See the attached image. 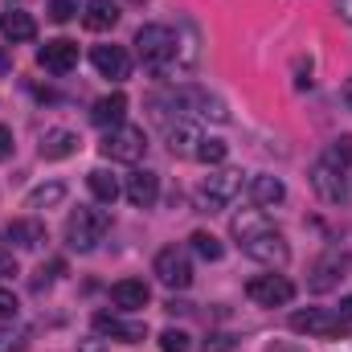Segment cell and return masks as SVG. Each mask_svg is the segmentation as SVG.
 <instances>
[{"instance_id":"31","label":"cell","mask_w":352,"mask_h":352,"mask_svg":"<svg viewBox=\"0 0 352 352\" xmlns=\"http://www.w3.org/2000/svg\"><path fill=\"white\" fill-rule=\"evenodd\" d=\"M50 16H54L58 25L74 21V16H78V0H50Z\"/></svg>"},{"instance_id":"21","label":"cell","mask_w":352,"mask_h":352,"mask_svg":"<svg viewBox=\"0 0 352 352\" xmlns=\"http://www.w3.org/2000/svg\"><path fill=\"white\" fill-rule=\"evenodd\" d=\"M74 152H78V135H74V131L54 127V131L41 135V160H66V156H74Z\"/></svg>"},{"instance_id":"3","label":"cell","mask_w":352,"mask_h":352,"mask_svg":"<svg viewBox=\"0 0 352 352\" xmlns=\"http://www.w3.org/2000/svg\"><path fill=\"white\" fill-rule=\"evenodd\" d=\"M135 54H140V62L144 66H152V70H173L176 66V37L168 25H144L140 33H135Z\"/></svg>"},{"instance_id":"23","label":"cell","mask_w":352,"mask_h":352,"mask_svg":"<svg viewBox=\"0 0 352 352\" xmlns=\"http://www.w3.org/2000/svg\"><path fill=\"white\" fill-rule=\"evenodd\" d=\"M180 33L184 37H176V66H197V58H201V33H197V25L188 21V16H180Z\"/></svg>"},{"instance_id":"22","label":"cell","mask_w":352,"mask_h":352,"mask_svg":"<svg viewBox=\"0 0 352 352\" xmlns=\"http://www.w3.org/2000/svg\"><path fill=\"white\" fill-rule=\"evenodd\" d=\"M82 8H87L82 25H87L90 33H107V29L119 25V4H111V0H87Z\"/></svg>"},{"instance_id":"27","label":"cell","mask_w":352,"mask_h":352,"mask_svg":"<svg viewBox=\"0 0 352 352\" xmlns=\"http://www.w3.org/2000/svg\"><path fill=\"white\" fill-rule=\"evenodd\" d=\"M188 242H192V254H197V258H205V263H221V254H226V246H221L213 234H205V230H197Z\"/></svg>"},{"instance_id":"37","label":"cell","mask_w":352,"mask_h":352,"mask_svg":"<svg viewBox=\"0 0 352 352\" xmlns=\"http://www.w3.org/2000/svg\"><path fill=\"white\" fill-rule=\"evenodd\" d=\"M336 12H340V21L352 25V0H336Z\"/></svg>"},{"instance_id":"9","label":"cell","mask_w":352,"mask_h":352,"mask_svg":"<svg viewBox=\"0 0 352 352\" xmlns=\"http://www.w3.org/2000/svg\"><path fill=\"white\" fill-rule=\"evenodd\" d=\"M156 278L164 283V287H173V291H184L188 283H192V258H188V250H180V246H164L160 254H156Z\"/></svg>"},{"instance_id":"13","label":"cell","mask_w":352,"mask_h":352,"mask_svg":"<svg viewBox=\"0 0 352 352\" xmlns=\"http://www.w3.org/2000/svg\"><path fill=\"white\" fill-rule=\"evenodd\" d=\"M37 66H41V70H50V74H70V70L78 66V45H74V41H66V37L45 41V45L37 50Z\"/></svg>"},{"instance_id":"8","label":"cell","mask_w":352,"mask_h":352,"mask_svg":"<svg viewBox=\"0 0 352 352\" xmlns=\"http://www.w3.org/2000/svg\"><path fill=\"white\" fill-rule=\"evenodd\" d=\"M246 295L258 303V307H283V303H291L295 299V283L287 278V274H254L250 283H246Z\"/></svg>"},{"instance_id":"33","label":"cell","mask_w":352,"mask_h":352,"mask_svg":"<svg viewBox=\"0 0 352 352\" xmlns=\"http://www.w3.org/2000/svg\"><path fill=\"white\" fill-rule=\"evenodd\" d=\"M62 270H66V263H50V266H41V270H37V278H33V291L50 287V283H54V278H58Z\"/></svg>"},{"instance_id":"26","label":"cell","mask_w":352,"mask_h":352,"mask_svg":"<svg viewBox=\"0 0 352 352\" xmlns=\"http://www.w3.org/2000/svg\"><path fill=\"white\" fill-rule=\"evenodd\" d=\"M90 192H94V201H102V205H115V197L123 192V184L115 180V173H107V168H94V173L87 176Z\"/></svg>"},{"instance_id":"16","label":"cell","mask_w":352,"mask_h":352,"mask_svg":"<svg viewBox=\"0 0 352 352\" xmlns=\"http://www.w3.org/2000/svg\"><path fill=\"white\" fill-rule=\"evenodd\" d=\"M123 192H127V201H131L135 209H152L156 197H160V176L152 173V168H135V173L127 176Z\"/></svg>"},{"instance_id":"4","label":"cell","mask_w":352,"mask_h":352,"mask_svg":"<svg viewBox=\"0 0 352 352\" xmlns=\"http://www.w3.org/2000/svg\"><path fill=\"white\" fill-rule=\"evenodd\" d=\"M98 152H102L107 160H115V164H140L144 152H148V135H144V127L119 123V127H111V131L102 135Z\"/></svg>"},{"instance_id":"24","label":"cell","mask_w":352,"mask_h":352,"mask_svg":"<svg viewBox=\"0 0 352 352\" xmlns=\"http://www.w3.org/2000/svg\"><path fill=\"white\" fill-rule=\"evenodd\" d=\"M340 270H344V254H328L324 263H316L311 278H307V287H311V291H332V287L344 278Z\"/></svg>"},{"instance_id":"1","label":"cell","mask_w":352,"mask_h":352,"mask_svg":"<svg viewBox=\"0 0 352 352\" xmlns=\"http://www.w3.org/2000/svg\"><path fill=\"white\" fill-rule=\"evenodd\" d=\"M230 234H234V242H238V250H242L246 258L270 266V270L287 266V258H291L287 238H283V234L266 221L263 209H242V213L230 221Z\"/></svg>"},{"instance_id":"32","label":"cell","mask_w":352,"mask_h":352,"mask_svg":"<svg viewBox=\"0 0 352 352\" xmlns=\"http://www.w3.org/2000/svg\"><path fill=\"white\" fill-rule=\"evenodd\" d=\"M0 352H25V332L21 328H0Z\"/></svg>"},{"instance_id":"17","label":"cell","mask_w":352,"mask_h":352,"mask_svg":"<svg viewBox=\"0 0 352 352\" xmlns=\"http://www.w3.org/2000/svg\"><path fill=\"white\" fill-rule=\"evenodd\" d=\"M148 299H152V287L144 278H119L111 287V303L119 311H140V307H148Z\"/></svg>"},{"instance_id":"29","label":"cell","mask_w":352,"mask_h":352,"mask_svg":"<svg viewBox=\"0 0 352 352\" xmlns=\"http://www.w3.org/2000/svg\"><path fill=\"white\" fill-rule=\"evenodd\" d=\"M226 156H230L226 140H209V135H205V140H201V148H197V160H201V164H221Z\"/></svg>"},{"instance_id":"25","label":"cell","mask_w":352,"mask_h":352,"mask_svg":"<svg viewBox=\"0 0 352 352\" xmlns=\"http://www.w3.org/2000/svg\"><path fill=\"white\" fill-rule=\"evenodd\" d=\"M66 201V184L62 180H50V184H37L29 197H25V209H54Z\"/></svg>"},{"instance_id":"2","label":"cell","mask_w":352,"mask_h":352,"mask_svg":"<svg viewBox=\"0 0 352 352\" xmlns=\"http://www.w3.org/2000/svg\"><path fill=\"white\" fill-rule=\"evenodd\" d=\"M111 230V213L107 209H90V205H78L70 217H66V246L78 250V254H90Z\"/></svg>"},{"instance_id":"5","label":"cell","mask_w":352,"mask_h":352,"mask_svg":"<svg viewBox=\"0 0 352 352\" xmlns=\"http://www.w3.org/2000/svg\"><path fill=\"white\" fill-rule=\"evenodd\" d=\"M242 192V173H234V168H221V173H209L201 184H197V209L201 213H217V209H226L234 197Z\"/></svg>"},{"instance_id":"10","label":"cell","mask_w":352,"mask_h":352,"mask_svg":"<svg viewBox=\"0 0 352 352\" xmlns=\"http://www.w3.org/2000/svg\"><path fill=\"white\" fill-rule=\"evenodd\" d=\"M94 332H98V336H111V340H119V344H144V340H148L144 320H123V316H111V311H98V316H94Z\"/></svg>"},{"instance_id":"15","label":"cell","mask_w":352,"mask_h":352,"mask_svg":"<svg viewBox=\"0 0 352 352\" xmlns=\"http://www.w3.org/2000/svg\"><path fill=\"white\" fill-rule=\"evenodd\" d=\"M0 238L8 242V250H12V246H16V250H37V246L45 242V226H41L37 217H16V221L4 226Z\"/></svg>"},{"instance_id":"34","label":"cell","mask_w":352,"mask_h":352,"mask_svg":"<svg viewBox=\"0 0 352 352\" xmlns=\"http://www.w3.org/2000/svg\"><path fill=\"white\" fill-rule=\"evenodd\" d=\"M16 307H21V303H16V295L0 287V320H12V316H16Z\"/></svg>"},{"instance_id":"28","label":"cell","mask_w":352,"mask_h":352,"mask_svg":"<svg viewBox=\"0 0 352 352\" xmlns=\"http://www.w3.org/2000/svg\"><path fill=\"white\" fill-rule=\"evenodd\" d=\"M324 160L349 173V164H352V135H340V140H332V144H328V152H324Z\"/></svg>"},{"instance_id":"35","label":"cell","mask_w":352,"mask_h":352,"mask_svg":"<svg viewBox=\"0 0 352 352\" xmlns=\"http://www.w3.org/2000/svg\"><path fill=\"white\" fill-rule=\"evenodd\" d=\"M12 148H16V144H12V127H4V123H0V160H8V156H12Z\"/></svg>"},{"instance_id":"18","label":"cell","mask_w":352,"mask_h":352,"mask_svg":"<svg viewBox=\"0 0 352 352\" xmlns=\"http://www.w3.org/2000/svg\"><path fill=\"white\" fill-rule=\"evenodd\" d=\"M0 37L12 41V45L33 41V37H37V21H33L25 8H8V12H0Z\"/></svg>"},{"instance_id":"39","label":"cell","mask_w":352,"mask_h":352,"mask_svg":"<svg viewBox=\"0 0 352 352\" xmlns=\"http://www.w3.org/2000/svg\"><path fill=\"white\" fill-rule=\"evenodd\" d=\"M344 107H349V111H352V78H349V82H344Z\"/></svg>"},{"instance_id":"6","label":"cell","mask_w":352,"mask_h":352,"mask_svg":"<svg viewBox=\"0 0 352 352\" xmlns=\"http://www.w3.org/2000/svg\"><path fill=\"white\" fill-rule=\"evenodd\" d=\"M173 111L176 115H197V119H213V123H226L230 119V107L205 87H180L173 90Z\"/></svg>"},{"instance_id":"20","label":"cell","mask_w":352,"mask_h":352,"mask_svg":"<svg viewBox=\"0 0 352 352\" xmlns=\"http://www.w3.org/2000/svg\"><path fill=\"white\" fill-rule=\"evenodd\" d=\"M123 115H127V98L115 90V94H102L94 107H90V123L94 127H102V131H111V127H119L123 123Z\"/></svg>"},{"instance_id":"38","label":"cell","mask_w":352,"mask_h":352,"mask_svg":"<svg viewBox=\"0 0 352 352\" xmlns=\"http://www.w3.org/2000/svg\"><path fill=\"white\" fill-rule=\"evenodd\" d=\"M340 320H344V324H352V295H344V299H340Z\"/></svg>"},{"instance_id":"36","label":"cell","mask_w":352,"mask_h":352,"mask_svg":"<svg viewBox=\"0 0 352 352\" xmlns=\"http://www.w3.org/2000/svg\"><path fill=\"white\" fill-rule=\"evenodd\" d=\"M16 274V258H12V250H0V278H12Z\"/></svg>"},{"instance_id":"7","label":"cell","mask_w":352,"mask_h":352,"mask_svg":"<svg viewBox=\"0 0 352 352\" xmlns=\"http://www.w3.org/2000/svg\"><path fill=\"white\" fill-rule=\"evenodd\" d=\"M344 320L340 311H328V307H303L291 316V332L299 336H316V340H332V336H344Z\"/></svg>"},{"instance_id":"12","label":"cell","mask_w":352,"mask_h":352,"mask_svg":"<svg viewBox=\"0 0 352 352\" xmlns=\"http://www.w3.org/2000/svg\"><path fill=\"white\" fill-rule=\"evenodd\" d=\"M201 127L197 123H188V119H176V123H164V144H168V152L180 156V160H197V148H201Z\"/></svg>"},{"instance_id":"30","label":"cell","mask_w":352,"mask_h":352,"mask_svg":"<svg viewBox=\"0 0 352 352\" xmlns=\"http://www.w3.org/2000/svg\"><path fill=\"white\" fill-rule=\"evenodd\" d=\"M188 349H192L188 332H180V328H168V332H160V352H188Z\"/></svg>"},{"instance_id":"11","label":"cell","mask_w":352,"mask_h":352,"mask_svg":"<svg viewBox=\"0 0 352 352\" xmlns=\"http://www.w3.org/2000/svg\"><path fill=\"white\" fill-rule=\"evenodd\" d=\"M311 188H316L328 205H340V201L349 197V176H344V168H336V164H328V160L320 156L316 168H311Z\"/></svg>"},{"instance_id":"14","label":"cell","mask_w":352,"mask_h":352,"mask_svg":"<svg viewBox=\"0 0 352 352\" xmlns=\"http://www.w3.org/2000/svg\"><path fill=\"white\" fill-rule=\"evenodd\" d=\"M90 62H94V70H98L102 78H111V82H123V78L131 74V58H127L123 45H94V50H90Z\"/></svg>"},{"instance_id":"19","label":"cell","mask_w":352,"mask_h":352,"mask_svg":"<svg viewBox=\"0 0 352 352\" xmlns=\"http://www.w3.org/2000/svg\"><path fill=\"white\" fill-rule=\"evenodd\" d=\"M246 192H250V201L258 205V209H270V205H283L287 201V184L278 180V176H250V184H246Z\"/></svg>"},{"instance_id":"40","label":"cell","mask_w":352,"mask_h":352,"mask_svg":"<svg viewBox=\"0 0 352 352\" xmlns=\"http://www.w3.org/2000/svg\"><path fill=\"white\" fill-rule=\"evenodd\" d=\"M131 4H144V0H131Z\"/></svg>"}]
</instances>
